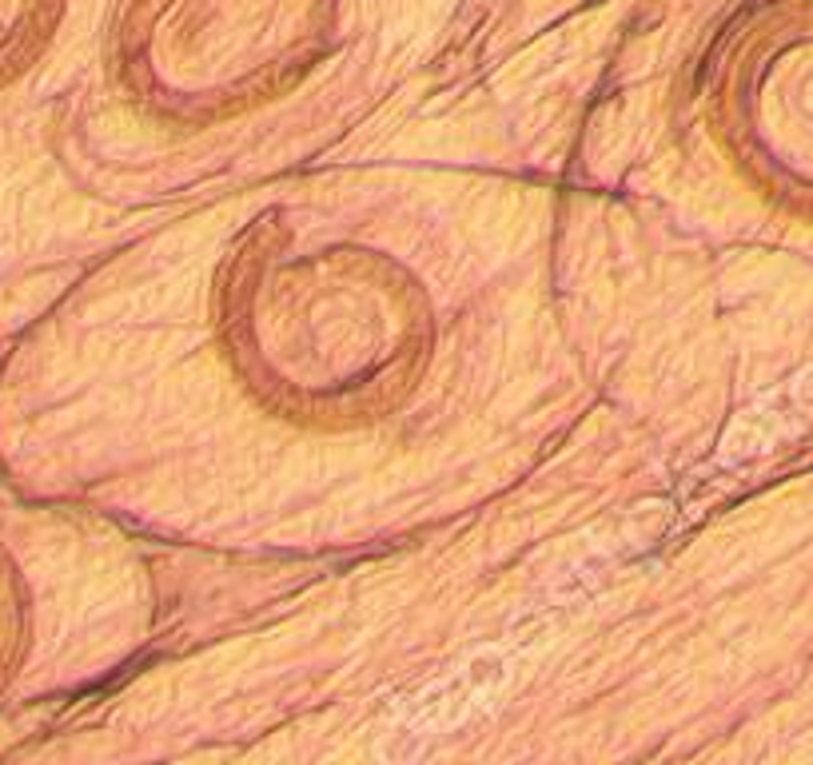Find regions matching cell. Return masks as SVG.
<instances>
[{"instance_id": "cell-1", "label": "cell", "mask_w": 813, "mask_h": 765, "mask_svg": "<svg viewBox=\"0 0 813 765\" xmlns=\"http://www.w3.org/2000/svg\"><path fill=\"white\" fill-rule=\"evenodd\" d=\"M519 654L511 646H483L447 674H438L419 693H411L387 722L379 754L391 765H415L455 737L463 725L479 722L502 693L511 690Z\"/></svg>"}]
</instances>
